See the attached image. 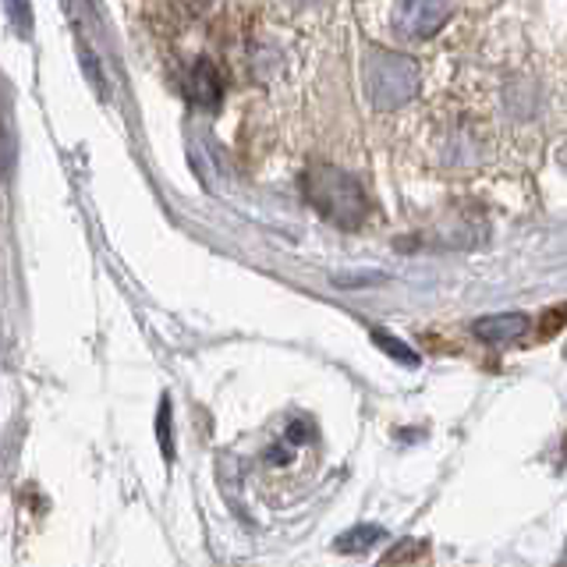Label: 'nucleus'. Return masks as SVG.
I'll return each instance as SVG.
<instances>
[{
    "label": "nucleus",
    "mask_w": 567,
    "mask_h": 567,
    "mask_svg": "<svg viewBox=\"0 0 567 567\" xmlns=\"http://www.w3.org/2000/svg\"><path fill=\"white\" fill-rule=\"evenodd\" d=\"M185 4H188V8H203V4H206V0H185Z\"/></svg>",
    "instance_id": "9"
},
{
    "label": "nucleus",
    "mask_w": 567,
    "mask_h": 567,
    "mask_svg": "<svg viewBox=\"0 0 567 567\" xmlns=\"http://www.w3.org/2000/svg\"><path fill=\"white\" fill-rule=\"evenodd\" d=\"M185 93L203 103V106H217L220 96H224V82H220V71L213 68L209 61H195V68L188 71L185 79Z\"/></svg>",
    "instance_id": "5"
},
{
    "label": "nucleus",
    "mask_w": 567,
    "mask_h": 567,
    "mask_svg": "<svg viewBox=\"0 0 567 567\" xmlns=\"http://www.w3.org/2000/svg\"><path fill=\"white\" fill-rule=\"evenodd\" d=\"M447 0H401L398 14H394V25L398 32H404L408 40H425L433 35L443 22H447Z\"/></svg>",
    "instance_id": "3"
},
{
    "label": "nucleus",
    "mask_w": 567,
    "mask_h": 567,
    "mask_svg": "<svg viewBox=\"0 0 567 567\" xmlns=\"http://www.w3.org/2000/svg\"><path fill=\"white\" fill-rule=\"evenodd\" d=\"M380 539H383V528L380 525H354L333 546L341 549V554H362V549H372Z\"/></svg>",
    "instance_id": "6"
},
{
    "label": "nucleus",
    "mask_w": 567,
    "mask_h": 567,
    "mask_svg": "<svg viewBox=\"0 0 567 567\" xmlns=\"http://www.w3.org/2000/svg\"><path fill=\"white\" fill-rule=\"evenodd\" d=\"M472 330H475V337H483L486 344H511L528 330V319L522 312H501V316L478 319Z\"/></svg>",
    "instance_id": "4"
},
{
    "label": "nucleus",
    "mask_w": 567,
    "mask_h": 567,
    "mask_svg": "<svg viewBox=\"0 0 567 567\" xmlns=\"http://www.w3.org/2000/svg\"><path fill=\"white\" fill-rule=\"evenodd\" d=\"M306 195L309 203L323 213V217L337 227H362L369 217V199L362 185L351 174L337 171L330 164H319L306 174Z\"/></svg>",
    "instance_id": "1"
},
{
    "label": "nucleus",
    "mask_w": 567,
    "mask_h": 567,
    "mask_svg": "<svg viewBox=\"0 0 567 567\" xmlns=\"http://www.w3.org/2000/svg\"><path fill=\"white\" fill-rule=\"evenodd\" d=\"M156 433H159V451H164V457H171L174 454V447H171V404L164 401L159 404V419H156Z\"/></svg>",
    "instance_id": "8"
},
{
    "label": "nucleus",
    "mask_w": 567,
    "mask_h": 567,
    "mask_svg": "<svg viewBox=\"0 0 567 567\" xmlns=\"http://www.w3.org/2000/svg\"><path fill=\"white\" fill-rule=\"evenodd\" d=\"M372 341H377L390 359L394 362H404V365H419V354L408 348L404 341H398V337H390V333H383V330H372Z\"/></svg>",
    "instance_id": "7"
},
{
    "label": "nucleus",
    "mask_w": 567,
    "mask_h": 567,
    "mask_svg": "<svg viewBox=\"0 0 567 567\" xmlns=\"http://www.w3.org/2000/svg\"><path fill=\"white\" fill-rule=\"evenodd\" d=\"M419 93V68L394 50H372L365 58V96L380 111H398Z\"/></svg>",
    "instance_id": "2"
}]
</instances>
